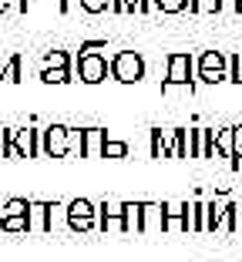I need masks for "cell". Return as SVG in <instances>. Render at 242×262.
<instances>
[{
	"mask_svg": "<svg viewBox=\"0 0 242 262\" xmlns=\"http://www.w3.org/2000/svg\"><path fill=\"white\" fill-rule=\"evenodd\" d=\"M108 131L104 128H84L81 131V158H104Z\"/></svg>",
	"mask_w": 242,
	"mask_h": 262,
	"instance_id": "cell-9",
	"label": "cell"
},
{
	"mask_svg": "<svg viewBox=\"0 0 242 262\" xmlns=\"http://www.w3.org/2000/svg\"><path fill=\"white\" fill-rule=\"evenodd\" d=\"M185 7H192V0H155L158 14H182Z\"/></svg>",
	"mask_w": 242,
	"mask_h": 262,
	"instance_id": "cell-23",
	"label": "cell"
},
{
	"mask_svg": "<svg viewBox=\"0 0 242 262\" xmlns=\"http://www.w3.org/2000/svg\"><path fill=\"white\" fill-rule=\"evenodd\" d=\"M104 158H128V145H125V141L108 138V145H104Z\"/></svg>",
	"mask_w": 242,
	"mask_h": 262,
	"instance_id": "cell-26",
	"label": "cell"
},
{
	"mask_svg": "<svg viewBox=\"0 0 242 262\" xmlns=\"http://www.w3.org/2000/svg\"><path fill=\"white\" fill-rule=\"evenodd\" d=\"M235 162H232V168H239V158H242V124H235Z\"/></svg>",
	"mask_w": 242,
	"mask_h": 262,
	"instance_id": "cell-33",
	"label": "cell"
},
{
	"mask_svg": "<svg viewBox=\"0 0 242 262\" xmlns=\"http://www.w3.org/2000/svg\"><path fill=\"white\" fill-rule=\"evenodd\" d=\"M111 71V61L104 54H81L78 51V64H74V77L84 84H101Z\"/></svg>",
	"mask_w": 242,
	"mask_h": 262,
	"instance_id": "cell-3",
	"label": "cell"
},
{
	"mask_svg": "<svg viewBox=\"0 0 242 262\" xmlns=\"http://www.w3.org/2000/svg\"><path fill=\"white\" fill-rule=\"evenodd\" d=\"M20 64H24V61H20L17 54L10 57V61L4 64V81H10V84H17V81H20Z\"/></svg>",
	"mask_w": 242,
	"mask_h": 262,
	"instance_id": "cell-25",
	"label": "cell"
},
{
	"mask_svg": "<svg viewBox=\"0 0 242 262\" xmlns=\"http://www.w3.org/2000/svg\"><path fill=\"white\" fill-rule=\"evenodd\" d=\"M71 148H74V128L47 124V128H44V155H47V158H64Z\"/></svg>",
	"mask_w": 242,
	"mask_h": 262,
	"instance_id": "cell-6",
	"label": "cell"
},
{
	"mask_svg": "<svg viewBox=\"0 0 242 262\" xmlns=\"http://www.w3.org/2000/svg\"><path fill=\"white\" fill-rule=\"evenodd\" d=\"M151 158H172V138L162 128H151Z\"/></svg>",
	"mask_w": 242,
	"mask_h": 262,
	"instance_id": "cell-14",
	"label": "cell"
},
{
	"mask_svg": "<svg viewBox=\"0 0 242 262\" xmlns=\"http://www.w3.org/2000/svg\"><path fill=\"white\" fill-rule=\"evenodd\" d=\"M222 212H226V205L205 202V232H222Z\"/></svg>",
	"mask_w": 242,
	"mask_h": 262,
	"instance_id": "cell-18",
	"label": "cell"
},
{
	"mask_svg": "<svg viewBox=\"0 0 242 262\" xmlns=\"http://www.w3.org/2000/svg\"><path fill=\"white\" fill-rule=\"evenodd\" d=\"M141 232H165V202H141Z\"/></svg>",
	"mask_w": 242,
	"mask_h": 262,
	"instance_id": "cell-10",
	"label": "cell"
},
{
	"mask_svg": "<svg viewBox=\"0 0 242 262\" xmlns=\"http://www.w3.org/2000/svg\"><path fill=\"white\" fill-rule=\"evenodd\" d=\"M27 212H31V199H10L0 208V219H17V215H27Z\"/></svg>",
	"mask_w": 242,
	"mask_h": 262,
	"instance_id": "cell-21",
	"label": "cell"
},
{
	"mask_svg": "<svg viewBox=\"0 0 242 262\" xmlns=\"http://www.w3.org/2000/svg\"><path fill=\"white\" fill-rule=\"evenodd\" d=\"M111 10L115 14H135L138 10V0H111Z\"/></svg>",
	"mask_w": 242,
	"mask_h": 262,
	"instance_id": "cell-29",
	"label": "cell"
},
{
	"mask_svg": "<svg viewBox=\"0 0 242 262\" xmlns=\"http://www.w3.org/2000/svg\"><path fill=\"white\" fill-rule=\"evenodd\" d=\"M40 81L44 84H68V81H78L71 68H40Z\"/></svg>",
	"mask_w": 242,
	"mask_h": 262,
	"instance_id": "cell-17",
	"label": "cell"
},
{
	"mask_svg": "<svg viewBox=\"0 0 242 262\" xmlns=\"http://www.w3.org/2000/svg\"><path fill=\"white\" fill-rule=\"evenodd\" d=\"M125 232H141V202H125Z\"/></svg>",
	"mask_w": 242,
	"mask_h": 262,
	"instance_id": "cell-20",
	"label": "cell"
},
{
	"mask_svg": "<svg viewBox=\"0 0 242 262\" xmlns=\"http://www.w3.org/2000/svg\"><path fill=\"white\" fill-rule=\"evenodd\" d=\"M44 155V131L17 128V158H37Z\"/></svg>",
	"mask_w": 242,
	"mask_h": 262,
	"instance_id": "cell-8",
	"label": "cell"
},
{
	"mask_svg": "<svg viewBox=\"0 0 242 262\" xmlns=\"http://www.w3.org/2000/svg\"><path fill=\"white\" fill-rule=\"evenodd\" d=\"M10 10V0H0V14H7Z\"/></svg>",
	"mask_w": 242,
	"mask_h": 262,
	"instance_id": "cell-36",
	"label": "cell"
},
{
	"mask_svg": "<svg viewBox=\"0 0 242 262\" xmlns=\"http://www.w3.org/2000/svg\"><path fill=\"white\" fill-rule=\"evenodd\" d=\"M74 64H78V57H71L68 51H47L44 54V68H71L74 71Z\"/></svg>",
	"mask_w": 242,
	"mask_h": 262,
	"instance_id": "cell-19",
	"label": "cell"
},
{
	"mask_svg": "<svg viewBox=\"0 0 242 262\" xmlns=\"http://www.w3.org/2000/svg\"><path fill=\"white\" fill-rule=\"evenodd\" d=\"M111 77L118 84H138L145 77V57L138 51H118L111 57Z\"/></svg>",
	"mask_w": 242,
	"mask_h": 262,
	"instance_id": "cell-2",
	"label": "cell"
},
{
	"mask_svg": "<svg viewBox=\"0 0 242 262\" xmlns=\"http://www.w3.org/2000/svg\"><path fill=\"white\" fill-rule=\"evenodd\" d=\"M68 229H74V232L98 229V205L91 199H71L68 202Z\"/></svg>",
	"mask_w": 242,
	"mask_h": 262,
	"instance_id": "cell-5",
	"label": "cell"
},
{
	"mask_svg": "<svg viewBox=\"0 0 242 262\" xmlns=\"http://www.w3.org/2000/svg\"><path fill=\"white\" fill-rule=\"evenodd\" d=\"M239 229V205L226 202V212H222V232H235Z\"/></svg>",
	"mask_w": 242,
	"mask_h": 262,
	"instance_id": "cell-22",
	"label": "cell"
},
{
	"mask_svg": "<svg viewBox=\"0 0 242 262\" xmlns=\"http://www.w3.org/2000/svg\"><path fill=\"white\" fill-rule=\"evenodd\" d=\"M229 81H232V84H242V51L229 57Z\"/></svg>",
	"mask_w": 242,
	"mask_h": 262,
	"instance_id": "cell-27",
	"label": "cell"
},
{
	"mask_svg": "<svg viewBox=\"0 0 242 262\" xmlns=\"http://www.w3.org/2000/svg\"><path fill=\"white\" fill-rule=\"evenodd\" d=\"M199 81L202 84L229 81V57L222 51H202V57H199Z\"/></svg>",
	"mask_w": 242,
	"mask_h": 262,
	"instance_id": "cell-4",
	"label": "cell"
},
{
	"mask_svg": "<svg viewBox=\"0 0 242 262\" xmlns=\"http://www.w3.org/2000/svg\"><path fill=\"white\" fill-rule=\"evenodd\" d=\"M98 229L101 232H125V202L104 199L98 205Z\"/></svg>",
	"mask_w": 242,
	"mask_h": 262,
	"instance_id": "cell-7",
	"label": "cell"
},
{
	"mask_svg": "<svg viewBox=\"0 0 242 262\" xmlns=\"http://www.w3.org/2000/svg\"><path fill=\"white\" fill-rule=\"evenodd\" d=\"M0 158H4V141H0Z\"/></svg>",
	"mask_w": 242,
	"mask_h": 262,
	"instance_id": "cell-37",
	"label": "cell"
},
{
	"mask_svg": "<svg viewBox=\"0 0 242 262\" xmlns=\"http://www.w3.org/2000/svg\"><path fill=\"white\" fill-rule=\"evenodd\" d=\"M215 148H219L222 158H232L235 162V131L232 128H219L215 131Z\"/></svg>",
	"mask_w": 242,
	"mask_h": 262,
	"instance_id": "cell-16",
	"label": "cell"
},
{
	"mask_svg": "<svg viewBox=\"0 0 242 262\" xmlns=\"http://www.w3.org/2000/svg\"><path fill=\"white\" fill-rule=\"evenodd\" d=\"M185 232H205V202H188Z\"/></svg>",
	"mask_w": 242,
	"mask_h": 262,
	"instance_id": "cell-13",
	"label": "cell"
},
{
	"mask_svg": "<svg viewBox=\"0 0 242 262\" xmlns=\"http://www.w3.org/2000/svg\"><path fill=\"white\" fill-rule=\"evenodd\" d=\"M195 74H199V61L192 54H172L168 57V74L162 81V94H168L172 88H188L192 91Z\"/></svg>",
	"mask_w": 242,
	"mask_h": 262,
	"instance_id": "cell-1",
	"label": "cell"
},
{
	"mask_svg": "<svg viewBox=\"0 0 242 262\" xmlns=\"http://www.w3.org/2000/svg\"><path fill=\"white\" fill-rule=\"evenodd\" d=\"M155 10V0H138V14H151Z\"/></svg>",
	"mask_w": 242,
	"mask_h": 262,
	"instance_id": "cell-35",
	"label": "cell"
},
{
	"mask_svg": "<svg viewBox=\"0 0 242 262\" xmlns=\"http://www.w3.org/2000/svg\"><path fill=\"white\" fill-rule=\"evenodd\" d=\"M192 14H219V0H192Z\"/></svg>",
	"mask_w": 242,
	"mask_h": 262,
	"instance_id": "cell-28",
	"label": "cell"
},
{
	"mask_svg": "<svg viewBox=\"0 0 242 262\" xmlns=\"http://www.w3.org/2000/svg\"><path fill=\"white\" fill-rule=\"evenodd\" d=\"M188 202H165V232H185Z\"/></svg>",
	"mask_w": 242,
	"mask_h": 262,
	"instance_id": "cell-12",
	"label": "cell"
},
{
	"mask_svg": "<svg viewBox=\"0 0 242 262\" xmlns=\"http://www.w3.org/2000/svg\"><path fill=\"white\" fill-rule=\"evenodd\" d=\"M111 10V0H84V14H104Z\"/></svg>",
	"mask_w": 242,
	"mask_h": 262,
	"instance_id": "cell-30",
	"label": "cell"
},
{
	"mask_svg": "<svg viewBox=\"0 0 242 262\" xmlns=\"http://www.w3.org/2000/svg\"><path fill=\"white\" fill-rule=\"evenodd\" d=\"M242 0H219V14H239Z\"/></svg>",
	"mask_w": 242,
	"mask_h": 262,
	"instance_id": "cell-32",
	"label": "cell"
},
{
	"mask_svg": "<svg viewBox=\"0 0 242 262\" xmlns=\"http://www.w3.org/2000/svg\"><path fill=\"white\" fill-rule=\"evenodd\" d=\"M0 232H31V222H27V215H17V219H0Z\"/></svg>",
	"mask_w": 242,
	"mask_h": 262,
	"instance_id": "cell-24",
	"label": "cell"
},
{
	"mask_svg": "<svg viewBox=\"0 0 242 262\" xmlns=\"http://www.w3.org/2000/svg\"><path fill=\"white\" fill-rule=\"evenodd\" d=\"M74 10H84V0H61V14H74Z\"/></svg>",
	"mask_w": 242,
	"mask_h": 262,
	"instance_id": "cell-34",
	"label": "cell"
},
{
	"mask_svg": "<svg viewBox=\"0 0 242 262\" xmlns=\"http://www.w3.org/2000/svg\"><path fill=\"white\" fill-rule=\"evenodd\" d=\"M199 158H219V148H215V128H199Z\"/></svg>",
	"mask_w": 242,
	"mask_h": 262,
	"instance_id": "cell-15",
	"label": "cell"
},
{
	"mask_svg": "<svg viewBox=\"0 0 242 262\" xmlns=\"http://www.w3.org/2000/svg\"><path fill=\"white\" fill-rule=\"evenodd\" d=\"M0 208H4V205H0Z\"/></svg>",
	"mask_w": 242,
	"mask_h": 262,
	"instance_id": "cell-38",
	"label": "cell"
},
{
	"mask_svg": "<svg viewBox=\"0 0 242 262\" xmlns=\"http://www.w3.org/2000/svg\"><path fill=\"white\" fill-rule=\"evenodd\" d=\"M31 232H51V202H37L31 199V212H27Z\"/></svg>",
	"mask_w": 242,
	"mask_h": 262,
	"instance_id": "cell-11",
	"label": "cell"
},
{
	"mask_svg": "<svg viewBox=\"0 0 242 262\" xmlns=\"http://www.w3.org/2000/svg\"><path fill=\"white\" fill-rule=\"evenodd\" d=\"M104 47H108V40H84V44H81V54H98Z\"/></svg>",
	"mask_w": 242,
	"mask_h": 262,
	"instance_id": "cell-31",
	"label": "cell"
}]
</instances>
